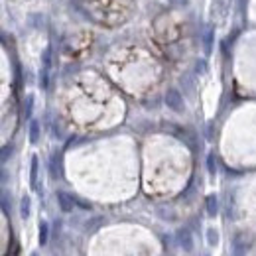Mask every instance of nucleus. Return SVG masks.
Here are the masks:
<instances>
[{
    "instance_id": "nucleus-1",
    "label": "nucleus",
    "mask_w": 256,
    "mask_h": 256,
    "mask_svg": "<svg viewBox=\"0 0 256 256\" xmlns=\"http://www.w3.org/2000/svg\"><path fill=\"white\" fill-rule=\"evenodd\" d=\"M165 105H167V109H172L176 113L184 111V97L180 95L178 89H167V93H165Z\"/></svg>"
},
{
    "instance_id": "nucleus-2",
    "label": "nucleus",
    "mask_w": 256,
    "mask_h": 256,
    "mask_svg": "<svg viewBox=\"0 0 256 256\" xmlns=\"http://www.w3.org/2000/svg\"><path fill=\"white\" fill-rule=\"evenodd\" d=\"M178 242H180V246H182L186 252H191V250H193V236H191V231H189V229L178 231Z\"/></svg>"
},
{
    "instance_id": "nucleus-3",
    "label": "nucleus",
    "mask_w": 256,
    "mask_h": 256,
    "mask_svg": "<svg viewBox=\"0 0 256 256\" xmlns=\"http://www.w3.org/2000/svg\"><path fill=\"white\" fill-rule=\"evenodd\" d=\"M246 254V236L238 233L233 238V256H244Z\"/></svg>"
},
{
    "instance_id": "nucleus-4",
    "label": "nucleus",
    "mask_w": 256,
    "mask_h": 256,
    "mask_svg": "<svg viewBox=\"0 0 256 256\" xmlns=\"http://www.w3.org/2000/svg\"><path fill=\"white\" fill-rule=\"evenodd\" d=\"M57 203H59V207H61V211H63V213L73 211V205H75L73 197H71V195H67L65 191H59V193H57Z\"/></svg>"
},
{
    "instance_id": "nucleus-5",
    "label": "nucleus",
    "mask_w": 256,
    "mask_h": 256,
    "mask_svg": "<svg viewBox=\"0 0 256 256\" xmlns=\"http://www.w3.org/2000/svg\"><path fill=\"white\" fill-rule=\"evenodd\" d=\"M217 211H219V201H217V197H215V195H207V213H209L211 217H215Z\"/></svg>"
},
{
    "instance_id": "nucleus-6",
    "label": "nucleus",
    "mask_w": 256,
    "mask_h": 256,
    "mask_svg": "<svg viewBox=\"0 0 256 256\" xmlns=\"http://www.w3.org/2000/svg\"><path fill=\"white\" fill-rule=\"evenodd\" d=\"M30 184L34 189H38V158H32V172H30Z\"/></svg>"
},
{
    "instance_id": "nucleus-7",
    "label": "nucleus",
    "mask_w": 256,
    "mask_h": 256,
    "mask_svg": "<svg viewBox=\"0 0 256 256\" xmlns=\"http://www.w3.org/2000/svg\"><path fill=\"white\" fill-rule=\"evenodd\" d=\"M30 140H32V144H36L40 140V124H38V120L30 122Z\"/></svg>"
},
{
    "instance_id": "nucleus-8",
    "label": "nucleus",
    "mask_w": 256,
    "mask_h": 256,
    "mask_svg": "<svg viewBox=\"0 0 256 256\" xmlns=\"http://www.w3.org/2000/svg\"><path fill=\"white\" fill-rule=\"evenodd\" d=\"M20 215H22V219H28V217H30V197H22Z\"/></svg>"
},
{
    "instance_id": "nucleus-9",
    "label": "nucleus",
    "mask_w": 256,
    "mask_h": 256,
    "mask_svg": "<svg viewBox=\"0 0 256 256\" xmlns=\"http://www.w3.org/2000/svg\"><path fill=\"white\" fill-rule=\"evenodd\" d=\"M207 169H209V174H215V172H217V162H215V154H209V156H207Z\"/></svg>"
},
{
    "instance_id": "nucleus-10",
    "label": "nucleus",
    "mask_w": 256,
    "mask_h": 256,
    "mask_svg": "<svg viewBox=\"0 0 256 256\" xmlns=\"http://www.w3.org/2000/svg\"><path fill=\"white\" fill-rule=\"evenodd\" d=\"M40 242H42V244L47 242V223H42V225H40Z\"/></svg>"
},
{
    "instance_id": "nucleus-11",
    "label": "nucleus",
    "mask_w": 256,
    "mask_h": 256,
    "mask_svg": "<svg viewBox=\"0 0 256 256\" xmlns=\"http://www.w3.org/2000/svg\"><path fill=\"white\" fill-rule=\"evenodd\" d=\"M207 240H209V244H217L219 236H217V231H215V229H209V231H207Z\"/></svg>"
},
{
    "instance_id": "nucleus-12",
    "label": "nucleus",
    "mask_w": 256,
    "mask_h": 256,
    "mask_svg": "<svg viewBox=\"0 0 256 256\" xmlns=\"http://www.w3.org/2000/svg\"><path fill=\"white\" fill-rule=\"evenodd\" d=\"M211 38H213V32L207 30V34H205V49L207 51H211Z\"/></svg>"
},
{
    "instance_id": "nucleus-13",
    "label": "nucleus",
    "mask_w": 256,
    "mask_h": 256,
    "mask_svg": "<svg viewBox=\"0 0 256 256\" xmlns=\"http://www.w3.org/2000/svg\"><path fill=\"white\" fill-rule=\"evenodd\" d=\"M169 4H172V6H178V8H182V6H186V4H187V0H169Z\"/></svg>"
},
{
    "instance_id": "nucleus-14",
    "label": "nucleus",
    "mask_w": 256,
    "mask_h": 256,
    "mask_svg": "<svg viewBox=\"0 0 256 256\" xmlns=\"http://www.w3.org/2000/svg\"><path fill=\"white\" fill-rule=\"evenodd\" d=\"M32 101H34L32 97H28V99H26V116H30V115H32Z\"/></svg>"
},
{
    "instance_id": "nucleus-15",
    "label": "nucleus",
    "mask_w": 256,
    "mask_h": 256,
    "mask_svg": "<svg viewBox=\"0 0 256 256\" xmlns=\"http://www.w3.org/2000/svg\"><path fill=\"white\" fill-rule=\"evenodd\" d=\"M8 150H12V148H8V146H4V148H2V162H6V160H8Z\"/></svg>"
},
{
    "instance_id": "nucleus-16",
    "label": "nucleus",
    "mask_w": 256,
    "mask_h": 256,
    "mask_svg": "<svg viewBox=\"0 0 256 256\" xmlns=\"http://www.w3.org/2000/svg\"><path fill=\"white\" fill-rule=\"evenodd\" d=\"M32 256H38V254H32Z\"/></svg>"
}]
</instances>
